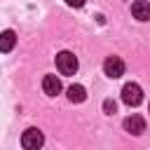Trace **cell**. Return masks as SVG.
I'll return each instance as SVG.
<instances>
[{"label": "cell", "mask_w": 150, "mask_h": 150, "mask_svg": "<svg viewBox=\"0 0 150 150\" xmlns=\"http://www.w3.org/2000/svg\"><path fill=\"white\" fill-rule=\"evenodd\" d=\"M77 66L80 63H77V59H75L73 52H59L56 54V68H59L61 75H75Z\"/></svg>", "instance_id": "1"}, {"label": "cell", "mask_w": 150, "mask_h": 150, "mask_svg": "<svg viewBox=\"0 0 150 150\" xmlns=\"http://www.w3.org/2000/svg\"><path fill=\"white\" fill-rule=\"evenodd\" d=\"M61 80L56 77V75H45L42 77V91L47 94V96H56V94H61Z\"/></svg>", "instance_id": "6"}, {"label": "cell", "mask_w": 150, "mask_h": 150, "mask_svg": "<svg viewBox=\"0 0 150 150\" xmlns=\"http://www.w3.org/2000/svg\"><path fill=\"white\" fill-rule=\"evenodd\" d=\"M14 45H16V35H14V30H2L0 33V52H12L14 49Z\"/></svg>", "instance_id": "8"}, {"label": "cell", "mask_w": 150, "mask_h": 150, "mask_svg": "<svg viewBox=\"0 0 150 150\" xmlns=\"http://www.w3.org/2000/svg\"><path fill=\"white\" fill-rule=\"evenodd\" d=\"M122 101H124L127 105H138V103L143 101V89H141L136 82H127V84L122 87Z\"/></svg>", "instance_id": "2"}, {"label": "cell", "mask_w": 150, "mask_h": 150, "mask_svg": "<svg viewBox=\"0 0 150 150\" xmlns=\"http://www.w3.org/2000/svg\"><path fill=\"white\" fill-rule=\"evenodd\" d=\"M103 70H105L108 77L117 80V77L124 75V61H122L120 56H108V59L103 61Z\"/></svg>", "instance_id": "4"}, {"label": "cell", "mask_w": 150, "mask_h": 150, "mask_svg": "<svg viewBox=\"0 0 150 150\" xmlns=\"http://www.w3.org/2000/svg\"><path fill=\"white\" fill-rule=\"evenodd\" d=\"M42 143H45V136H42L40 129H26L23 136H21V145L26 150H38Z\"/></svg>", "instance_id": "3"}, {"label": "cell", "mask_w": 150, "mask_h": 150, "mask_svg": "<svg viewBox=\"0 0 150 150\" xmlns=\"http://www.w3.org/2000/svg\"><path fill=\"white\" fill-rule=\"evenodd\" d=\"M66 5H70V7H82L84 0H66Z\"/></svg>", "instance_id": "11"}, {"label": "cell", "mask_w": 150, "mask_h": 150, "mask_svg": "<svg viewBox=\"0 0 150 150\" xmlns=\"http://www.w3.org/2000/svg\"><path fill=\"white\" fill-rule=\"evenodd\" d=\"M131 14H134V19H138V21H150V2H148V0H136V2H131Z\"/></svg>", "instance_id": "7"}, {"label": "cell", "mask_w": 150, "mask_h": 150, "mask_svg": "<svg viewBox=\"0 0 150 150\" xmlns=\"http://www.w3.org/2000/svg\"><path fill=\"white\" fill-rule=\"evenodd\" d=\"M103 110H105L108 115H112V112H115V101H110V98L103 101Z\"/></svg>", "instance_id": "10"}, {"label": "cell", "mask_w": 150, "mask_h": 150, "mask_svg": "<svg viewBox=\"0 0 150 150\" xmlns=\"http://www.w3.org/2000/svg\"><path fill=\"white\" fill-rule=\"evenodd\" d=\"M84 98H87V91H84L82 84H73V87H68V101H70V103H82Z\"/></svg>", "instance_id": "9"}, {"label": "cell", "mask_w": 150, "mask_h": 150, "mask_svg": "<svg viewBox=\"0 0 150 150\" xmlns=\"http://www.w3.org/2000/svg\"><path fill=\"white\" fill-rule=\"evenodd\" d=\"M124 131H129V134H134V136L143 134V131H145V120H143L141 115H129V117L124 120Z\"/></svg>", "instance_id": "5"}]
</instances>
